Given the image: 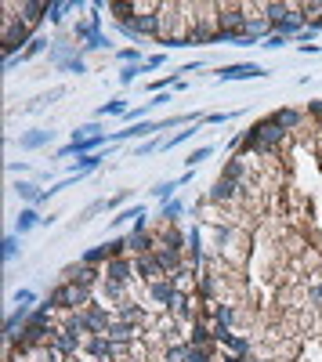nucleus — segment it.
<instances>
[{"label": "nucleus", "mask_w": 322, "mask_h": 362, "mask_svg": "<svg viewBox=\"0 0 322 362\" xmlns=\"http://www.w3.org/2000/svg\"><path fill=\"white\" fill-rule=\"evenodd\" d=\"M156 239H159V246H163V250H178V254H185V246H188V235H181L174 225H167L163 232H156Z\"/></svg>", "instance_id": "19"}, {"label": "nucleus", "mask_w": 322, "mask_h": 362, "mask_svg": "<svg viewBox=\"0 0 322 362\" xmlns=\"http://www.w3.org/2000/svg\"><path fill=\"white\" fill-rule=\"evenodd\" d=\"M47 344H55L66 359L84 355V334H73V329H66V326H55V334H51V341H47Z\"/></svg>", "instance_id": "7"}, {"label": "nucleus", "mask_w": 322, "mask_h": 362, "mask_svg": "<svg viewBox=\"0 0 322 362\" xmlns=\"http://www.w3.org/2000/svg\"><path fill=\"white\" fill-rule=\"evenodd\" d=\"M134 279L138 282H156V279H167L163 275V269H159V261H156V254H141V257H134Z\"/></svg>", "instance_id": "11"}, {"label": "nucleus", "mask_w": 322, "mask_h": 362, "mask_svg": "<svg viewBox=\"0 0 322 362\" xmlns=\"http://www.w3.org/2000/svg\"><path fill=\"white\" fill-rule=\"evenodd\" d=\"M62 279H69V282H76V287H87V290H98L102 287V279H105V272L98 269V264H69L66 272H62Z\"/></svg>", "instance_id": "5"}, {"label": "nucleus", "mask_w": 322, "mask_h": 362, "mask_svg": "<svg viewBox=\"0 0 322 362\" xmlns=\"http://www.w3.org/2000/svg\"><path fill=\"white\" fill-rule=\"evenodd\" d=\"M178 282L174 279H156V282H149L145 287V301H149L156 311H167L170 316V308H174V301H178Z\"/></svg>", "instance_id": "4"}, {"label": "nucleus", "mask_w": 322, "mask_h": 362, "mask_svg": "<svg viewBox=\"0 0 322 362\" xmlns=\"http://www.w3.org/2000/svg\"><path fill=\"white\" fill-rule=\"evenodd\" d=\"M283 44H289L286 37H279V33H271L268 40H265V47H283Z\"/></svg>", "instance_id": "49"}, {"label": "nucleus", "mask_w": 322, "mask_h": 362, "mask_svg": "<svg viewBox=\"0 0 322 362\" xmlns=\"http://www.w3.org/2000/svg\"><path fill=\"white\" fill-rule=\"evenodd\" d=\"M102 210H109V203H105V199H94L91 207L84 210V217H80V221H91V217H94V214H102Z\"/></svg>", "instance_id": "42"}, {"label": "nucleus", "mask_w": 322, "mask_h": 362, "mask_svg": "<svg viewBox=\"0 0 322 362\" xmlns=\"http://www.w3.org/2000/svg\"><path fill=\"white\" fill-rule=\"evenodd\" d=\"M156 149H163V141H156V138H152V141H145V145H138V149H134V156L141 160V156H149V152H156Z\"/></svg>", "instance_id": "45"}, {"label": "nucleus", "mask_w": 322, "mask_h": 362, "mask_svg": "<svg viewBox=\"0 0 322 362\" xmlns=\"http://www.w3.org/2000/svg\"><path fill=\"white\" fill-rule=\"evenodd\" d=\"M58 69H62V73H80V76H84V73H87V62H84V55H76V58H69V62H62Z\"/></svg>", "instance_id": "38"}, {"label": "nucleus", "mask_w": 322, "mask_h": 362, "mask_svg": "<svg viewBox=\"0 0 322 362\" xmlns=\"http://www.w3.org/2000/svg\"><path fill=\"white\" fill-rule=\"evenodd\" d=\"M47 8H51V4H44V0H22V4H19V15L37 29V26L47 19Z\"/></svg>", "instance_id": "18"}, {"label": "nucleus", "mask_w": 322, "mask_h": 362, "mask_svg": "<svg viewBox=\"0 0 322 362\" xmlns=\"http://www.w3.org/2000/svg\"><path fill=\"white\" fill-rule=\"evenodd\" d=\"M102 272H105V279H112V282H134V257L127 254V257H109L105 264H102Z\"/></svg>", "instance_id": "9"}, {"label": "nucleus", "mask_w": 322, "mask_h": 362, "mask_svg": "<svg viewBox=\"0 0 322 362\" xmlns=\"http://www.w3.org/2000/svg\"><path fill=\"white\" fill-rule=\"evenodd\" d=\"M181 210H185V203H181V199H167L163 207H159V217H163L167 225H174V221H178V214H181Z\"/></svg>", "instance_id": "31"}, {"label": "nucleus", "mask_w": 322, "mask_h": 362, "mask_svg": "<svg viewBox=\"0 0 322 362\" xmlns=\"http://www.w3.org/2000/svg\"><path fill=\"white\" fill-rule=\"evenodd\" d=\"M211 156H214V145H199V149H192V152H188V160H185V163H188V170H196L203 160H211Z\"/></svg>", "instance_id": "34"}, {"label": "nucleus", "mask_w": 322, "mask_h": 362, "mask_svg": "<svg viewBox=\"0 0 322 362\" xmlns=\"http://www.w3.org/2000/svg\"><path fill=\"white\" fill-rule=\"evenodd\" d=\"M271 120H276L279 127L289 134V131H297L301 123H304V113H301V109H289V105H286V109H276V113H271Z\"/></svg>", "instance_id": "21"}, {"label": "nucleus", "mask_w": 322, "mask_h": 362, "mask_svg": "<svg viewBox=\"0 0 322 362\" xmlns=\"http://www.w3.org/2000/svg\"><path fill=\"white\" fill-rule=\"evenodd\" d=\"M15 192H19V199L26 203V207H40V199H44V188L37 181H19Z\"/></svg>", "instance_id": "23"}, {"label": "nucleus", "mask_w": 322, "mask_h": 362, "mask_svg": "<svg viewBox=\"0 0 322 362\" xmlns=\"http://www.w3.org/2000/svg\"><path fill=\"white\" fill-rule=\"evenodd\" d=\"M221 279H224V275H217V272H203V275H199V297H203L206 305H214V301H217V293H221Z\"/></svg>", "instance_id": "20"}, {"label": "nucleus", "mask_w": 322, "mask_h": 362, "mask_svg": "<svg viewBox=\"0 0 322 362\" xmlns=\"http://www.w3.org/2000/svg\"><path fill=\"white\" fill-rule=\"evenodd\" d=\"M138 73H141V66H123V69H120V84L131 87V84L138 80Z\"/></svg>", "instance_id": "41"}, {"label": "nucleus", "mask_w": 322, "mask_h": 362, "mask_svg": "<svg viewBox=\"0 0 322 362\" xmlns=\"http://www.w3.org/2000/svg\"><path fill=\"white\" fill-rule=\"evenodd\" d=\"M243 359H247V355H232V352H224V359H221V362H243Z\"/></svg>", "instance_id": "50"}, {"label": "nucleus", "mask_w": 322, "mask_h": 362, "mask_svg": "<svg viewBox=\"0 0 322 362\" xmlns=\"http://www.w3.org/2000/svg\"><path fill=\"white\" fill-rule=\"evenodd\" d=\"M224 352H232V355H250V352H253V337L232 334V337H229V344H224Z\"/></svg>", "instance_id": "29"}, {"label": "nucleus", "mask_w": 322, "mask_h": 362, "mask_svg": "<svg viewBox=\"0 0 322 362\" xmlns=\"http://www.w3.org/2000/svg\"><path fill=\"white\" fill-rule=\"evenodd\" d=\"M51 141H55V131H26L22 138H19V145L26 149V152H33V149H44V145H51Z\"/></svg>", "instance_id": "22"}, {"label": "nucleus", "mask_w": 322, "mask_h": 362, "mask_svg": "<svg viewBox=\"0 0 322 362\" xmlns=\"http://www.w3.org/2000/svg\"><path fill=\"white\" fill-rule=\"evenodd\" d=\"M127 113H131V109H127V102H123V98H112V102H105V105L98 109V120H102V116H127Z\"/></svg>", "instance_id": "33"}, {"label": "nucleus", "mask_w": 322, "mask_h": 362, "mask_svg": "<svg viewBox=\"0 0 322 362\" xmlns=\"http://www.w3.org/2000/svg\"><path fill=\"white\" fill-rule=\"evenodd\" d=\"M112 257V246L109 243H102V246H91L87 254H84V264H105Z\"/></svg>", "instance_id": "30"}, {"label": "nucleus", "mask_w": 322, "mask_h": 362, "mask_svg": "<svg viewBox=\"0 0 322 362\" xmlns=\"http://www.w3.org/2000/svg\"><path fill=\"white\" fill-rule=\"evenodd\" d=\"M47 297H51V305H55L58 311H84V308H91L94 301H98V297H94V290L76 287V282H69V279H62Z\"/></svg>", "instance_id": "3"}, {"label": "nucleus", "mask_w": 322, "mask_h": 362, "mask_svg": "<svg viewBox=\"0 0 322 362\" xmlns=\"http://www.w3.org/2000/svg\"><path fill=\"white\" fill-rule=\"evenodd\" d=\"M116 319H120V323H138V326H145V323H149V311H145L138 301H131V297H127L123 305H116Z\"/></svg>", "instance_id": "16"}, {"label": "nucleus", "mask_w": 322, "mask_h": 362, "mask_svg": "<svg viewBox=\"0 0 322 362\" xmlns=\"http://www.w3.org/2000/svg\"><path fill=\"white\" fill-rule=\"evenodd\" d=\"M235 113H211V116H203V123H229Z\"/></svg>", "instance_id": "47"}, {"label": "nucleus", "mask_w": 322, "mask_h": 362, "mask_svg": "<svg viewBox=\"0 0 322 362\" xmlns=\"http://www.w3.org/2000/svg\"><path fill=\"white\" fill-rule=\"evenodd\" d=\"M15 305H26V308H33V305H37V293H33V290H19V293H15Z\"/></svg>", "instance_id": "43"}, {"label": "nucleus", "mask_w": 322, "mask_h": 362, "mask_svg": "<svg viewBox=\"0 0 322 362\" xmlns=\"http://www.w3.org/2000/svg\"><path fill=\"white\" fill-rule=\"evenodd\" d=\"M11 11H15V4H4V55L8 58L11 55H22L29 47V40L37 37L33 26H29L22 15H11Z\"/></svg>", "instance_id": "1"}, {"label": "nucleus", "mask_w": 322, "mask_h": 362, "mask_svg": "<svg viewBox=\"0 0 322 362\" xmlns=\"http://www.w3.org/2000/svg\"><path fill=\"white\" fill-rule=\"evenodd\" d=\"M253 76H268L257 62H235V66H221L217 80L221 84H232V80H253Z\"/></svg>", "instance_id": "8"}, {"label": "nucleus", "mask_w": 322, "mask_h": 362, "mask_svg": "<svg viewBox=\"0 0 322 362\" xmlns=\"http://www.w3.org/2000/svg\"><path fill=\"white\" fill-rule=\"evenodd\" d=\"M185 341L192 344V348H214V334H211V326H206V319H192Z\"/></svg>", "instance_id": "13"}, {"label": "nucleus", "mask_w": 322, "mask_h": 362, "mask_svg": "<svg viewBox=\"0 0 322 362\" xmlns=\"http://www.w3.org/2000/svg\"><path fill=\"white\" fill-rule=\"evenodd\" d=\"M221 178H229V181H239V185H243V181L250 178V174H247V156H232V160L224 163Z\"/></svg>", "instance_id": "24"}, {"label": "nucleus", "mask_w": 322, "mask_h": 362, "mask_svg": "<svg viewBox=\"0 0 322 362\" xmlns=\"http://www.w3.org/2000/svg\"><path fill=\"white\" fill-rule=\"evenodd\" d=\"M15 254H19V235H8V239H4V257L11 261Z\"/></svg>", "instance_id": "46"}, {"label": "nucleus", "mask_w": 322, "mask_h": 362, "mask_svg": "<svg viewBox=\"0 0 322 362\" xmlns=\"http://www.w3.org/2000/svg\"><path fill=\"white\" fill-rule=\"evenodd\" d=\"M138 217H145V207H131V210H123L120 217H112V225H127V221H138Z\"/></svg>", "instance_id": "39"}, {"label": "nucleus", "mask_w": 322, "mask_h": 362, "mask_svg": "<svg viewBox=\"0 0 322 362\" xmlns=\"http://www.w3.org/2000/svg\"><path fill=\"white\" fill-rule=\"evenodd\" d=\"M243 362H268V359H253V355H247V359H243Z\"/></svg>", "instance_id": "51"}, {"label": "nucleus", "mask_w": 322, "mask_h": 362, "mask_svg": "<svg viewBox=\"0 0 322 362\" xmlns=\"http://www.w3.org/2000/svg\"><path fill=\"white\" fill-rule=\"evenodd\" d=\"M247 4H217V37L214 44H235L247 29Z\"/></svg>", "instance_id": "2"}, {"label": "nucleus", "mask_w": 322, "mask_h": 362, "mask_svg": "<svg viewBox=\"0 0 322 362\" xmlns=\"http://www.w3.org/2000/svg\"><path fill=\"white\" fill-rule=\"evenodd\" d=\"M51 47H55L51 40H47L44 33H37L33 40H29V47H26V51H22V58L29 62V58H37V55H44V51H47V55H51Z\"/></svg>", "instance_id": "28"}, {"label": "nucleus", "mask_w": 322, "mask_h": 362, "mask_svg": "<svg viewBox=\"0 0 322 362\" xmlns=\"http://www.w3.org/2000/svg\"><path fill=\"white\" fill-rule=\"evenodd\" d=\"M134 33H138V40L141 37L163 40V4H159V11H141V15H134Z\"/></svg>", "instance_id": "6"}, {"label": "nucleus", "mask_w": 322, "mask_h": 362, "mask_svg": "<svg viewBox=\"0 0 322 362\" xmlns=\"http://www.w3.org/2000/svg\"><path fill=\"white\" fill-rule=\"evenodd\" d=\"M116 58L123 62V66H141V55L134 51V47H123V51H116Z\"/></svg>", "instance_id": "40"}, {"label": "nucleus", "mask_w": 322, "mask_h": 362, "mask_svg": "<svg viewBox=\"0 0 322 362\" xmlns=\"http://www.w3.org/2000/svg\"><path fill=\"white\" fill-rule=\"evenodd\" d=\"M152 131H163V123H152V120H141V123H131L127 131H116L112 141H131V138H149Z\"/></svg>", "instance_id": "17"}, {"label": "nucleus", "mask_w": 322, "mask_h": 362, "mask_svg": "<svg viewBox=\"0 0 322 362\" xmlns=\"http://www.w3.org/2000/svg\"><path fill=\"white\" fill-rule=\"evenodd\" d=\"M127 290H131V282H112V279H102V287L94 290V297H98L102 305L116 308V305H123V301H127Z\"/></svg>", "instance_id": "10"}, {"label": "nucleus", "mask_w": 322, "mask_h": 362, "mask_svg": "<svg viewBox=\"0 0 322 362\" xmlns=\"http://www.w3.org/2000/svg\"><path fill=\"white\" fill-rule=\"evenodd\" d=\"M127 243H131V257H141V254H156V232H131L127 235Z\"/></svg>", "instance_id": "14"}, {"label": "nucleus", "mask_w": 322, "mask_h": 362, "mask_svg": "<svg viewBox=\"0 0 322 362\" xmlns=\"http://www.w3.org/2000/svg\"><path fill=\"white\" fill-rule=\"evenodd\" d=\"M185 362H214V348H192V344H188Z\"/></svg>", "instance_id": "37"}, {"label": "nucleus", "mask_w": 322, "mask_h": 362, "mask_svg": "<svg viewBox=\"0 0 322 362\" xmlns=\"http://www.w3.org/2000/svg\"><path fill=\"white\" fill-rule=\"evenodd\" d=\"M163 62H167V55H149V58L141 62V73H149V69H159V66H163Z\"/></svg>", "instance_id": "44"}, {"label": "nucleus", "mask_w": 322, "mask_h": 362, "mask_svg": "<svg viewBox=\"0 0 322 362\" xmlns=\"http://www.w3.org/2000/svg\"><path fill=\"white\" fill-rule=\"evenodd\" d=\"M91 362H109V359H91Z\"/></svg>", "instance_id": "52"}, {"label": "nucleus", "mask_w": 322, "mask_h": 362, "mask_svg": "<svg viewBox=\"0 0 322 362\" xmlns=\"http://www.w3.org/2000/svg\"><path fill=\"white\" fill-rule=\"evenodd\" d=\"M188 355V341H178V344H167L163 348V362H185Z\"/></svg>", "instance_id": "32"}, {"label": "nucleus", "mask_w": 322, "mask_h": 362, "mask_svg": "<svg viewBox=\"0 0 322 362\" xmlns=\"http://www.w3.org/2000/svg\"><path fill=\"white\" fill-rule=\"evenodd\" d=\"M37 225H44V217L37 214V207H22L19 221H15V235H26V232H33Z\"/></svg>", "instance_id": "25"}, {"label": "nucleus", "mask_w": 322, "mask_h": 362, "mask_svg": "<svg viewBox=\"0 0 322 362\" xmlns=\"http://www.w3.org/2000/svg\"><path fill=\"white\" fill-rule=\"evenodd\" d=\"M134 334H141V326L138 323H120V319L105 329V337L112 344H134Z\"/></svg>", "instance_id": "15"}, {"label": "nucleus", "mask_w": 322, "mask_h": 362, "mask_svg": "<svg viewBox=\"0 0 322 362\" xmlns=\"http://www.w3.org/2000/svg\"><path fill=\"white\" fill-rule=\"evenodd\" d=\"M102 160H105V152H91V156H80V160L73 163V170H69V174L84 178V174H91V170H98V167H102Z\"/></svg>", "instance_id": "26"}, {"label": "nucleus", "mask_w": 322, "mask_h": 362, "mask_svg": "<svg viewBox=\"0 0 322 362\" xmlns=\"http://www.w3.org/2000/svg\"><path fill=\"white\" fill-rule=\"evenodd\" d=\"M109 47V37L102 33V29H94V33L87 37V44H84V51H105Z\"/></svg>", "instance_id": "36"}, {"label": "nucleus", "mask_w": 322, "mask_h": 362, "mask_svg": "<svg viewBox=\"0 0 322 362\" xmlns=\"http://www.w3.org/2000/svg\"><path fill=\"white\" fill-rule=\"evenodd\" d=\"M192 301H196L192 293H178V301H174L170 316L178 319V323H192Z\"/></svg>", "instance_id": "27"}, {"label": "nucleus", "mask_w": 322, "mask_h": 362, "mask_svg": "<svg viewBox=\"0 0 322 362\" xmlns=\"http://www.w3.org/2000/svg\"><path fill=\"white\" fill-rule=\"evenodd\" d=\"M22 62H26L22 55H11V58H4V69H19V66H22Z\"/></svg>", "instance_id": "48"}, {"label": "nucleus", "mask_w": 322, "mask_h": 362, "mask_svg": "<svg viewBox=\"0 0 322 362\" xmlns=\"http://www.w3.org/2000/svg\"><path fill=\"white\" fill-rule=\"evenodd\" d=\"M239 199V181H229V178H217L214 188L206 192V203H235Z\"/></svg>", "instance_id": "12"}, {"label": "nucleus", "mask_w": 322, "mask_h": 362, "mask_svg": "<svg viewBox=\"0 0 322 362\" xmlns=\"http://www.w3.org/2000/svg\"><path fill=\"white\" fill-rule=\"evenodd\" d=\"M55 311H58V308L51 305V297H47L44 305H37V308H33V323H51V319H55Z\"/></svg>", "instance_id": "35"}]
</instances>
